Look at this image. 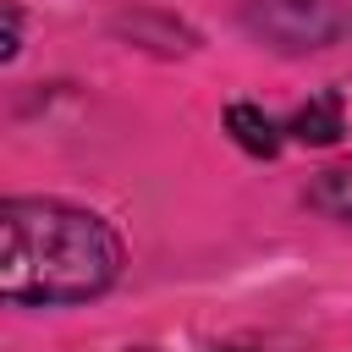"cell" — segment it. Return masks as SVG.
Here are the masks:
<instances>
[{
  "mask_svg": "<svg viewBox=\"0 0 352 352\" xmlns=\"http://www.w3.org/2000/svg\"><path fill=\"white\" fill-rule=\"evenodd\" d=\"M121 275L116 231L55 198H11L0 209V292L11 302H88Z\"/></svg>",
  "mask_w": 352,
  "mask_h": 352,
  "instance_id": "cell-1",
  "label": "cell"
},
{
  "mask_svg": "<svg viewBox=\"0 0 352 352\" xmlns=\"http://www.w3.org/2000/svg\"><path fill=\"white\" fill-rule=\"evenodd\" d=\"M248 28L280 50L352 44V0H248Z\"/></svg>",
  "mask_w": 352,
  "mask_h": 352,
  "instance_id": "cell-2",
  "label": "cell"
},
{
  "mask_svg": "<svg viewBox=\"0 0 352 352\" xmlns=\"http://www.w3.org/2000/svg\"><path fill=\"white\" fill-rule=\"evenodd\" d=\"M297 143H336L341 138V94H319V99H308L297 116H292V126H286Z\"/></svg>",
  "mask_w": 352,
  "mask_h": 352,
  "instance_id": "cell-3",
  "label": "cell"
},
{
  "mask_svg": "<svg viewBox=\"0 0 352 352\" xmlns=\"http://www.w3.org/2000/svg\"><path fill=\"white\" fill-rule=\"evenodd\" d=\"M308 204H314L319 214H330V220H346V226H352V160H346V165L319 170V176L308 182Z\"/></svg>",
  "mask_w": 352,
  "mask_h": 352,
  "instance_id": "cell-4",
  "label": "cell"
},
{
  "mask_svg": "<svg viewBox=\"0 0 352 352\" xmlns=\"http://www.w3.org/2000/svg\"><path fill=\"white\" fill-rule=\"evenodd\" d=\"M226 126H231V138H236L248 154H264V160H270V154L280 148V126H275L264 110H253V104H231V110H226Z\"/></svg>",
  "mask_w": 352,
  "mask_h": 352,
  "instance_id": "cell-5",
  "label": "cell"
}]
</instances>
